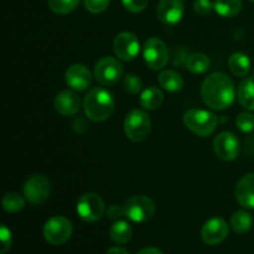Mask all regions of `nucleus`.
<instances>
[{"instance_id": "e433bc0d", "label": "nucleus", "mask_w": 254, "mask_h": 254, "mask_svg": "<svg viewBox=\"0 0 254 254\" xmlns=\"http://www.w3.org/2000/svg\"><path fill=\"white\" fill-rule=\"evenodd\" d=\"M250 1H252V2H254V0H250Z\"/></svg>"}, {"instance_id": "ddd939ff", "label": "nucleus", "mask_w": 254, "mask_h": 254, "mask_svg": "<svg viewBox=\"0 0 254 254\" xmlns=\"http://www.w3.org/2000/svg\"><path fill=\"white\" fill-rule=\"evenodd\" d=\"M230 228L227 222L221 217H213L203 225L201 237L206 245L216 246L222 243L228 237Z\"/></svg>"}, {"instance_id": "6e6552de", "label": "nucleus", "mask_w": 254, "mask_h": 254, "mask_svg": "<svg viewBox=\"0 0 254 254\" xmlns=\"http://www.w3.org/2000/svg\"><path fill=\"white\" fill-rule=\"evenodd\" d=\"M106 206L104 201L98 193L87 192L79 197L77 202V213L84 222H96L103 216Z\"/></svg>"}, {"instance_id": "cd10ccee", "label": "nucleus", "mask_w": 254, "mask_h": 254, "mask_svg": "<svg viewBox=\"0 0 254 254\" xmlns=\"http://www.w3.org/2000/svg\"><path fill=\"white\" fill-rule=\"evenodd\" d=\"M123 87L128 93L136 94L143 88V81L134 73H128L123 79Z\"/></svg>"}, {"instance_id": "2eb2a0df", "label": "nucleus", "mask_w": 254, "mask_h": 254, "mask_svg": "<svg viewBox=\"0 0 254 254\" xmlns=\"http://www.w3.org/2000/svg\"><path fill=\"white\" fill-rule=\"evenodd\" d=\"M67 86L74 91H86L92 83V73L84 64H74L67 68L64 74Z\"/></svg>"}, {"instance_id": "c756f323", "label": "nucleus", "mask_w": 254, "mask_h": 254, "mask_svg": "<svg viewBox=\"0 0 254 254\" xmlns=\"http://www.w3.org/2000/svg\"><path fill=\"white\" fill-rule=\"evenodd\" d=\"M111 0H84V6L89 12L101 14L109 6Z\"/></svg>"}, {"instance_id": "f8f14e48", "label": "nucleus", "mask_w": 254, "mask_h": 254, "mask_svg": "<svg viewBox=\"0 0 254 254\" xmlns=\"http://www.w3.org/2000/svg\"><path fill=\"white\" fill-rule=\"evenodd\" d=\"M215 153L221 160L232 161L238 156L241 150L240 140L231 131H222L218 134L213 141Z\"/></svg>"}, {"instance_id": "a878e982", "label": "nucleus", "mask_w": 254, "mask_h": 254, "mask_svg": "<svg viewBox=\"0 0 254 254\" xmlns=\"http://www.w3.org/2000/svg\"><path fill=\"white\" fill-rule=\"evenodd\" d=\"M2 207H4L6 212L16 213L25 207V200L19 193H6L4 198H2Z\"/></svg>"}, {"instance_id": "5701e85b", "label": "nucleus", "mask_w": 254, "mask_h": 254, "mask_svg": "<svg viewBox=\"0 0 254 254\" xmlns=\"http://www.w3.org/2000/svg\"><path fill=\"white\" fill-rule=\"evenodd\" d=\"M242 0H216L215 10L222 17H233L242 10Z\"/></svg>"}, {"instance_id": "0eeeda50", "label": "nucleus", "mask_w": 254, "mask_h": 254, "mask_svg": "<svg viewBox=\"0 0 254 254\" xmlns=\"http://www.w3.org/2000/svg\"><path fill=\"white\" fill-rule=\"evenodd\" d=\"M144 60L149 68L163 69L169 61V50L165 42L158 37H150L145 41L143 49Z\"/></svg>"}, {"instance_id": "f257e3e1", "label": "nucleus", "mask_w": 254, "mask_h": 254, "mask_svg": "<svg viewBox=\"0 0 254 254\" xmlns=\"http://www.w3.org/2000/svg\"><path fill=\"white\" fill-rule=\"evenodd\" d=\"M235 84L232 79L222 72L210 74L201 87V97L206 106L216 111L228 108L235 101Z\"/></svg>"}, {"instance_id": "72a5a7b5", "label": "nucleus", "mask_w": 254, "mask_h": 254, "mask_svg": "<svg viewBox=\"0 0 254 254\" xmlns=\"http://www.w3.org/2000/svg\"><path fill=\"white\" fill-rule=\"evenodd\" d=\"M107 216H108L111 220H118V218L126 216V211H124V206H117L112 205L111 207L107 210Z\"/></svg>"}, {"instance_id": "f704fd0d", "label": "nucleus", "mask_w": 254, "mask_h": 254, "mask_svg": "<svg viewBox=\"0 0 254 254\" xmlns=\"http://www.w3.org/2000/svg\"><path fill=\"white\" fill-rule=\"evenodd\" d=\"M136 254H163V252L155 247H148V248H144V250L139 251Z\"/></svg>"}, {"instance_id": "4be33fe9", "label": "nucleus", "mask_w": 254, "mask_h": 254, "mask_svg": "<svg viewBox=\"0 0 254 254\" xmlns=\"http://www.w3.org/2000/svg\"><path fill=\"white\" fill-rule=\"evenodd\" d=\"M164 101V94L156 87L151 86L143 91L140 96V104L145 109H156L161 106Z\"/></svg>"}, {"instance_id": "dca6fc26", "label": "nucleus", "mask_w": 254, "mask_h": 254, "mask_svg": "<svg viewBox=\"0 0 254 254\" xmlns=\"http://www.w3.org/2000/svg\"><path fill=\"white\" fill-rule=\"evenodd\" d=\"M81 98L72 91H62L55 98V108L64 117L74 116L81 108Z\"/></svg>"}, {"instance_id": "bb28decb", "label": "nucleus", "mask_w": 254, "mask_h": 254, "mask_svg": "<svg viewBox=\"0 0 254 254\" xmlns=\"http://www.w3.org/2000/svg\"><path fill=\"white\" fill-rule=\"evenodd\" d=\"M79 4V0H49V7L59 15H66L73 11Z\"/></svg>"}, {"instance_id": "a211bd4d", "label": "nucleus", "mask_w": 254, "mask_h": 254, "mask_svg": "<svg viewBox=\"0 0 254 254\" xmlns=\"http://www.w3.org/2000/svg\"><path fill=\"white\" fill-rule=\"evenodd\" d=\"M238 102L243 108L254 111V76L247 77L238 87Z\"/></svg>"}, {"instance_id": "393cba45", "label": "nucleus", "mask_w": 254, "mask_h": 254, "mask_svg": "<svg viewBox=\"0 0 254 254\" xmlns=\"http://www.w3.org/2000/svg\"><path fill=\"white\" fill-rule=\"evenodd\" d=\"M210 59L205 54H201V52L191 55L188 59V62H186V67H188L189 71L196 74L203 73V72L207 71L210 68Z\"/></svg>"}, {"instance_id": "20e7f679", "label": "nucleus", "mask_w": 254, "mask_h": 254, "mask_svg": "<svg viewBox=\"0 0 254 254\" xmlns=\"http://www.w3.org/2000/svg\"><path fill=\"white\" fill-rule=\"evenodd\" d=\"M124 130L131 141L139 143V141L145 140L151 130L150 117L144 111L133 109L127 114V118L124 121Z\"/></svg>"}, {"instance_id": "c9c22d12", "label": "nucleus", "mask_w": 254, "mask_h": 254, "mask_svg": "<svg viewBox=\"0 0 254 254\" xmlns=\"http://www.w3.org/2000/svg\"><path fill=\"white\" fill-rule=\"evenodd\" d=\"M106 254H129V252L127 250H124V248L112 247V248H109L108 251H107Z\"/></svg>"}, {"instance_id": "f3484780", "label": "nucleus", "mask_w": 254, "mask_h": 254, "mask_svg": "<svg viewBox=\"0 0 254 254\" xmlns=\"http://www.w3.org/2000/svg\"><path fill=\"white\" fill-rule=\"evenodd\" d=\"M235 196L242 207L254 208V173L247 174L238 181Z\"/></svg>"}, {"instance_id": "f03ea898", "label": "nucleus", "mask_w": 254, "mask_h": 254, "mask_svg": "<svg viewBox=\"0 0 254 254\" xmlns=\"http://www.w3.org/2000/svg\"><path fill=\"white\" fill-rule=\"evenodd\" d=\"M114 107L113 94L101 87L91 89L83 101L84 113L93 122L107 121L113 114Z\"/></svg>"}, {"instance_id": "7ed1b4c3", "label": "nucleus", "mask_w": 254, "mask_h": 254, "mask_svg": "<svg viewBox=\"0 0 254 254\" xmlns=\"http://www.w3.org/2000/svg\"><path fill=\"white\" fill-rule=\"evenodd\" d=\"M186 128L200 136H208L216 130L218 124L217 117L203 109H190L184 114Z\"/></svg>"}, {"instance_id": "7c9ffc66", "label": "nucleus", "mask_w": 254, "mask_h": 254, "mask_svg": "<svg viewBox=\"0 0 254 254\" xmlns=\"http://www.w3.org/2000/svg\"><path fill=\"white\" fill-rule=\"evenodd\" d=\"M0 240H1V250H0V253L5 254L10 250L12 243L11 231L5 225H1V227H0Z\"/></svg>"}, {"instance_id": "b1692460", "label": "nucleus", "mask_w": 254, "mask_h": 254, "mask_svg": "<svg viewBox=\"0 0 254 254\" xmlns=\"http://www.w3.org/2000/svg\"><path fill=\"white\" fill-rule=\"evenodd\" d=\"M253 218L246 211H237L231 217V226L236 233H246L252 228Z\"/></svg>"}, {"instance_id": "9b49d317", "label": "nucleus", "mask_w": 254, "mask_h": 254, "mask_svg": "<svg viewBox=\"0 0 254 254\" xmlns=\"http://www.w3.org/2000/svg\"><path fill=\"white\" fill-rule=\"evenodd\" d=\"M113 50L117 57H119V60L133 61L140 51V44H139V40L135 35L124 31L117 35L116 39H114Z\"/></svg>"}, {"instance_id": "4468645a", "label": "nucleus", "mask_w": 254, "mask_h": 254, "mask_svg": "<svg viewBox=\"0 0 254 254\" xmlns=\"http://www.w3.org/2000/svg\"><path fill=\"white\" fill-rule=\"evenodd\" d=\"M158 19L164 25H176L184 15V1L183 0H160L156 7Z\"/></svg>"}, {"instance_id": "412c9836", "label": "nucleus", "mask_w": 254, "mask_h": 254, "mask_svg": "<svg viewBox=\"0 0 254 254\" xmlns=\"http://www.w3.org/2000/svg\"><path fill=\"white\" fill-rule=\"evenodd\" d=\"M158 81L161 88L169 92L181 91L184 87L183 77L178 72L170 71V69H166V71L161 72L158 77Z\"/></svg>"}, {"instance_id": "9d476101", "label": "nucleus", "mask_w": 254, "mask_h": 254, "mask_svg": "<svg viewBox=\"0 0 254 254\" xmlns=\"http://www.w3.org/2000/svg\"><path fill=\"white\" fill-rule=\"evenodd\" d=\"M51 193V184L44 175L31 176L24 185V196L32 205H40L49 198Z\"/></svg>"}, {"instance_id": "1a4fd4ad", "label": "nucleus", "mask_w": 254, "mask_h": 254, "mask_svg": "<svg viewBox=\"0 0 254 254\" xmlns=\"http://www.w3.org/2000/svg\"><path fill=\"white\" fill-rule=\"evenodd\" d=\"M123 76V66L117 59L106 56L94 66V77L103 86H113Z\"/></svg>"}, {"instance_id": "2f4dec72", "label": "nucleus", "mask_w": 254, "mask_h": 254, "mask_svg": "<svg viewBox=\"0 0 254 254\" xmlns=\"http://www.w3.org/2000/svg\"><path fill=\"white\" fill-rule=\"evenodd\" d=\"M215 9V2L211 0H195L193 2V10L197 12L198 15H208L212 10Z\"/></svg>"}, {"instance_id": "39448f33", "label": "nucleus", "mask_w": 254, "mask_h": 254, "mask_svg": "<svg viewBox=\"0 0 254 254\" xmlns=\"http://www.w3.org/2000/svg\"><path fill=\"white\" fill-rule=\"evenodd\" d=\"M73 227L71 221L64 216H54L44 226V237L50 245L60 246L71 238Z\"/></svg>"}, {"instance_id": "423d86ee", "label": "nucleus", "mask_w": 254, "mask_h": 254, "mask_svg": "<svg viewBox=\"0 0 254 254\" xmlns=\"http://www.w3.org/2000/svg\"><path fill=\"white\" fill-rule=\"evenodd\" d=\"M124 211L127 217L133 222H146L155 213V203L148 196L136 195L124 203Z\"/></svg>"}, {"instance_id": "c85d7f7f", "label": "nucleus", "mask_w": 254, "mask_h": 254, "mask_svg": "<svg viewBox=\"0 0 254 254\" xmlns=\"http://www.w3.org/2000/svg\"><path fill=\"white\" fill-rule=\"evenodd\" d=\"M236 126L243 133H251L254 130V116L251 113H241L236 119Z\"/></svg>"}, {"instance_id": "473e14b6", "label": "nucleus", "mask_w": 254, "mask_h": 254, "mask_svg": "<svg viewBox=\"0 0 254 254\" xmlns=\"http://www.w3.org/2000/svg\"><path fill=\"white\" fill-rule=\"evenodd\" d=\"M124 7L130 12H140L148 6L149 0H122Z\"/></svg>"}, {"instance_id": "6ab92c4d", "label": "nucleus", "mask_w": 254, "mask_h": 254, "mask_svg": "<svg viewBox=\"0 0 254 254\" xmlns=\"http://www.w3.org/2000/svg\"><path fill=\"white\" fill-rule=\"evenodd\" d=\"M228 68L235 76L245 77L251 71V60L243 52H235L228 59Z\"/></svg>"}, {"instance_id": "aec40b11", "label": "nucleus", "mask_w": 254, "mask_h": 254, "mask_svg": "<svg viewBox=\"0 0 254 254\" xmlns=\"http://www.w3.org/2000/svg\"><path fill=\"white\" fill-rule=\"evenodd\" d=\"M133 230L126 221H117L109 230V237L117 245H126L131 240Z\"/></svg>"}]
</instances>
